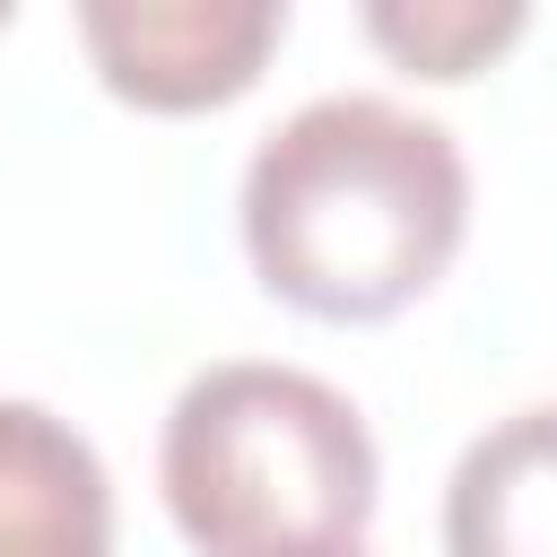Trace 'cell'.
<instances>
[{"label":"cell","instance_id":"6da1fadb","mask_svg":"<svg viewBox=\"0 0 557 557\" xmlns=\"http://www.w3.org/2000/svg\"><path fill=\"white\" fill-rule=\"evenodd\" d=\"M470 226V165L444 122L392 96H313L244 165V252L313 322H383L426 296Z\"/></svg>","mask_w":557,"mask_h":557},{"label":"cell","instance_id":"7a4b0ae2","mask_svg":"<svg viewBox=\"0 0 557 557\" xmlns=\"http://www.w3.org/2000/svg\"><path fill=\"white\" fill-rule=\"evenodd\" d=\"M374 435L348 392L305 366L226 357L165 409L157 487L200 557H305L348 548L374 522Z\"/></svg>","mask_w":557,"mask_h":557},{"label":"cell","instance_id":"3957f363","mask_svg":"<svg viewBox=\"0 0 557 557\" xmlns=\"http://www.w3.org/2000/svg\"><path fill=\"white\" fill-rule=\"evenodd\" d=\"M287 35V0H78L96 78L139 113L235 104Z\"/></svg>","mask_w":557,"mask_h":557},{"label":"cell","instance_id":"277c9868","mask_svg":"<svg viewBox=\"0 0 557 557\" xmlns=\"http://www.w3.org/2000/svg\"><path fill=\"white\" fill-rule=\"evenodd\" d=\"M0 557H113V479L44 400H0Z\"/></svg>","mask_w":557,"mask_h":557},{"label":"cell","instance_id":"5b68a950","mask_svg":"<svg viewBox=\"0 0 557 557\" xmlns=\"http://www.w3.org/2000/svg\"><path fill=\"white\" fill-rule=\"evenodd\" d=\"M444 557H557V400L461 444L444 479Z\"/></svg>","mask_w":557,"mask_h":557},{"label":"cell","instance_id":"8992f818","mask_svg":"<svg viewBox=\"0 0 557 557\" xmlns=\"http://www.w3.org/2000/svg\"><path fill=\"white\" fill-rule=\"evenodd\" d=\"M374 52L409 78H479L487 61H505L531 26V0H357Z\"/></svg>","mask_w":557,"mask_h":557},{"label":"cell","instance_id":"52a82bcc","mask_svg":"<svg viewBox=\"0 0 557 557\" xmlns=\"http://www.w3.org/2000/svg\"><path fill=\"white\" fill-rule=\"evenodd\" d=\"M305 557H366V548H357V540H348V548H305Z\"/></svg>","mask_w":557,"mask_h":557},{"label":"cell","instance_id":"ba28073f","mask_svg":"<svg viewBox=\"0 0 557 557\" xmlns=\"http://www.w3.org/2000/svg\"><path fill=\"white\" fill-rule=\"evenodd\" d=\"M9 9H17V0H0V26H9Z\"/></svg>","mask_w":557,"mask_h":557}]
</instances>
